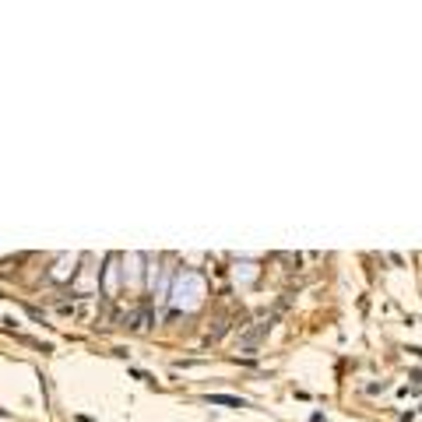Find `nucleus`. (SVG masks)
Instances as JSON below:
<instances>
[{"label": "nucleus", "mask_w": 422, "mask_h": 422, "mask_svg": "<svg viewBox=\"0 0 422 422\" xmlns=\"http://www.w3.org/2000/svg\"><path fill=\"white\" fill-rule=\"evenodd\" d=\"M57 313L63 317H74V320H88L92 317V300H70V302H60Z\"/></svg>", "instance_id": "obj_6"}, {"label": "nucleus", "mask_w": 422, "mask_h": 422, "mask_svg": "<svg viewBox=\"0 0 422 422\" xmlns=\"http://www.w3.org/2000/svg\"><path fill=\"white\" fill-rule=\"evenodd\" d=\"M211 405H229V408H243V398H229V394H208Z\"/></svg>", "instance_id": "obj_7"}, {"label": "nucleus", "mask_w": 422, "mask_h": 422, "mask_svg": "<svg viewBox=\"0 0 422 422\" xmlns=\"http://www.w3.org/2000/svg\"><path fill=\"white\" fill-rule=\"evenodd\" d=\"M81 264H85V268H78V271H74L70 285H74L78 300H88V296H92V289L99 285V268H92V264H95V257H81Z\"/></svg>", "instance_id": "obj_2"}, {"label": "nucleus", "mask_w": 422, "mask_h": 422, "mask_svg": "<svg viewBox=\"0 0 422 422\" xmlns=\"http://www.w3.org/2000/svg\"><path fill=\"white\" fill-rule=\"evenodd\" d=\"M78 264H81V257H74V253H63V257H57V260H53V271H50V282H57V285L70 282V278H74V271H78Z\"/></svg>", "instance_id": "obj_4"}, {"label": "nucleus", "mask_w": 422, "mask_h": 422, "mask_svg": "<svg viewBox=\"0 0 422 422\" xmlns=\"http://www.w3.org/2000/svg\"><path fill=\"white\" fill-rule=\"evenodd\" d=\"M208 296V282H204V275L201 271H180L176 275V282H173V289H169V302H173V310H183V313H194L201 302Z\"/></svg>", "instance_id": "obj_1"}, {"label": "nucleus", "mask_w": 422, "mask_h": 422, "mask_svg": "<svg viewBox=\"0 0 422 422\" xmlns=\"http://www.w3.org/2000/svg\"><path fill=\"white\" fill-rule=\"evenodd\" d=\"M141 264H144V257L141 253H120V278L134 289V285H141Z\"/></svg>", "instance_id": "obj_5"}, {"label": "nucleus", "mask_w": 422, "mask_h": 422, "mask_svg": "<svg viewBox=\"0 0 422 422\" xmlns=\"http://www.w3.org/2000/svg\"><path fill=\"white\" fill-rule=\"evenodd\" d=\"M102 296L117 300L120 296V253L106 257V271H102Z\"/></svg>", "instance_id": "obj_3"}]
</instances>
